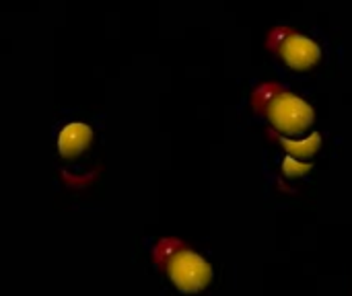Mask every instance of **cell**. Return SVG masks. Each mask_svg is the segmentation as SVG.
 Here are the masks:
<instances>
[{"instance_id":"cell-1","label":"cell","mask_w":352,"mask_h":296,"mask_svg":"<svg viewBox=\"0 0 352 296\" xmlns=\"http://www.w3.org/2000/svg\"><path fill=\"white\" fill-rule=\"evenodd\" d=\"M252 105L264 119L285 136H301L314 124L311 105L289 89L264 82L254 89Z\"/></svg>"},{"instance_id":"cell-4","label":"cell","mask_w":352,"mask_h":296,"mask_svg":"<svg viewBox=\"0 0 352 296\" xmlns=\"http://www.w3.org/2000/svg\"><path fill=\"white\" fill-rule=\"evenodd\" d=\"M93 140V132L87 124H80V122H72L68 126L62 128L60 136H58V148H60V155L66 157V159H74L78 157L80 152H85L89 148Z\"/></svg>"},{"instance_id":"cell-2","label":"cell","mask_w":352,"mask_h":296,"mask_svg":"<svg viewBox=\"0 0 352 296\" xmlns=\"http://www.w3.org/2000/svg\"><path fill=\"white\" fill-rule=\"evenodd\" d=\"M153 260L175 288L186 295L204 291L212 280L210 264L179 239H161L153 247Z\"/></svg>"},{"instance_id":"cell-6","label":"cell","mask_w":352,"mask_h":296,"mask_svg":"<svg viewBox=\"0 0 352 296\" xmlns=\"http://www.w3.org/2000/svg\"><path fill=\"white\" fill-rule=\"evenodd\" d=\"M283 169H285V173H287L289 177H295V175H305V173L311 169V165H305V163L295 161V159L289 157V159L283 163Z\"/></svg>"},{"instance_id":"cell-3","label":"cell","mask_w":352,"mask_h":296,"mask_svg":"<svg viewBox=\"0 0 352 296\" xmlns=\"http://www.w3.org/2000/svg\"><path fill=\"white\" fill-rule=\"evenodd\" d=\"M268 47L293 70H309L322 56V49L316 41L291 27L272 29L268 35Z\"/></svg>"},{"instance_id":"cell-5","label":"cell","mask_w":352,"mask_h":296,"mask_svg":"<svg viewBox=\"0 0 352 296\" xmlns=\"http://www.w3.org/2000/svg\"><path fill=\"white\" fill-rule=\"evenodd\" d=\"M276 140L280 142V146L287 150V155L291 159H299V161H305L309 157H314L320 148H322V136L318 132H314L309 138L305 140H289L285 136H276Z\"/></svg>"}]
</instances>
